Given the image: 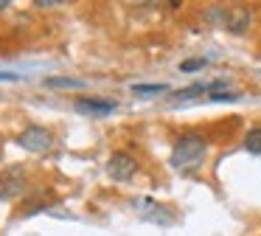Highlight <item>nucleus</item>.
<instances>
[{
  "label": "nucleus",
  "instance_id": "nucleus-4",
  "mask_svg": "<svg viewBox=\"0 0 261 236\" xmlns=\"http://www.w3.org/2000/svg\"><path fill=\"white\" fill-rule=\"evenodd\" d=\"M73 110L82 112V115H110V112L118 110V104L110 99H93V96H85V99L73 101Z\"/></svg>",
  "mask_w": 261,
  "mask_h": 236
},
{
  "label": "nucleus",
  "instance_id": "nucleus-7",
  "mask_svg": "<svg viewBox=\"0 0 261 236\" xmlns=\"http://www.w3.org/2000/svg\"><path fill=\"white\" fill-rule=\"evenodd\" d=\"M211 87H214V82L191 84V87H182V90H177V93H171V101H191V99H197V96H202V93H211Z\"/></svg>",
  "mask_w": 261,
  "mask_h": 236
},
{
  "label": "nucleus",
  "instance_id": "nucleus-10",
  "mask_svg": "<svg viewBox=\"0 0 261 236\" xmlns=\"http://www.w3.org/2000/svg\"><path fill=\"white\" fill-rule=\"evenodd\" d=\"M45 84H48V87H68V90H79L85 82H76V79H62V76H51V79H45Z\"/></svg>",
  "mask_w": 261,
  "mask_h": 236
},
{
  "label": "nucleus",
  "instance_id": "nucleus-9",
  "mask_svg": "<svg viewBox=\"0 0 261 236\" xmlns=\"http://www.w3.org/2000/svg\"><path fill=\"white\" fill-rule=\"evenodd\" d=\"M166 84L163 82H158V84H135V87H132V93L135 96H158V93H166Z\"/></svg>",
  "mask_w": 261,
  "mask_h": 236
},
{
  "label": "nucleus",
  "instance_id": "nucleus-6",
  "mask_svg": "<svg viewBox=\"0 0 261 236\" xmlns=\"http://www.w3.org/2000/svg\"><path fill=\"white\" fill-rule=\"evenodd\" d=\"M253 22V11L250 9H230L227 11V22H225V31L230 34H244Z\"/></svg>",
  "mask_w": 261,
  "mask_h": 236
},
{
  "label": "nucleus",
  "instance_id": "nucleus-13",
  "mask_svg": "<svg viewBox=\"0 0 261 236\" xmlns=\"http://www.w3.org/2000/svg\"><path fill=\"white\" fill-rule=\"evenodd\" d=\"M9 9V0H0V11H6Z\"/></svg>",
  "mask_w": 261,
  "mask_h": 236
},
{
  "label": "nucleus",
  "instance_id": "nucleus-14",
  "mask_svg": "<svg viewBox=\"0 0 261 236\" xmlns=\"http://www.w3.org/2000/svg\"><path fill=\"white\" fill-rule=\"evenodd\" d=\"M0 79H17L14 73H0Z\"/></svg>",
  "mask_w": 261,
  "mask_h": 236
},
{
  "label": "nucleus",
  "instance_id": "nucleus-1",
  "mask_svg": "<svg viewBox=\"0 0 261 236\" xmlns=\"http://www.w3.org/2000/svg\"><path fill=\"white\" fill-rule=\"evenodd\" d=\"M205 152H208V140L197 132H186L177 138L174 149H171V166L186 172V169H197L202 163Z\"/></svg>",
  "mask_w": 261,
  "mask_h": 236
},
{
  "label": "nucleus",
  "instance_id": "nucleus-12",
  "mask_svg": "<svg viewBox=\"0 0 261 236\" xmlns=\"http://www.w3.org/2000/svg\"><path fill=\"white\" fill-rule=\"evenodd\" d=\"M208 99H211V101H236L239 93H230V90H225V93H211Z\"/></svg>",
  "mask_w": 261,
  "mask_h": 236
},
{
  "label": "nucleus",
  "instance_id": "nucleus-11",
  "mask_svg": "<svg viewBox=\"0 0 261 236\" xmlns=\"http://www.w3.org/2000/svg\"><path fill=\"white\" fill-rule=\"evenodd\" d=\"M205 65H208V59H191V62H182L180 70L182 73H191V70H202Z\"/></svg>",
  "mask_w": 261,
  "mask_h": 236
},
{
  "label": "nucleus",
  "instance_id": "nucleus-2",
  "mask_svg": "<svg viewBox=\"0 0 261 236\" xmlns=\"http://www.w3.org/2000/svg\"><path fill=\"white\" fill-rule=\"evenodd\" d=\"M17 144L29 152H48L54 146V135H51V129L31 124V127H25L23 132L17 135Z\"/></svg>",
  "mask_w": 261,
  "mask_h": 236
},
{
  "label": "nucleus",
  "instance_id": "nucleus-5",
  "mask_svg": "<svg viewBox=\"0 0 261 236\" xmlns=\"http://www.w3.org/2000/svg\"><path fill=\"white\" fill-rule=\"evenodd\" d=\"M20 169H12L9 174L0 177V200H12V197H20L25 191V177H20Z\"/></svg>",
  "mask_w": 261,
  "mask_h": 236
},
{
  "label": "nucleus",
  "instance_id": "nucleus-8",
  "mask_svg": "<svg viewBox=\"0 0 261 236\" xmlns=\"http://www.w3.org/2000/svg\"><path fill=\"white\" fill-rule=\"evenodd\" d=\"M244 149L253 152V155H261V127L250 129V132L244 135Z\"/></svg>",
  "mask_w": 261,
  "mask_h": 236
},
{
  "label": "nucleus",
  "instance_id": "nucleus-3",
  "mask_svg": "<svg viewBox=\"0 0 261 236\" xmlns=\"http://www.w3.org/2000/svg\"><path fill=\"white\" fill-rule=\"evenodd\" d=\"M107 174H110V180H115V183H129V180L138 174V160L129 157L126 152H115V155L107 160Z\"/></svg>",
  "mask_w": 261,
  "mask_h": 236
}]
</instances>
